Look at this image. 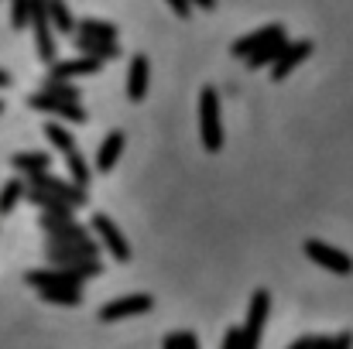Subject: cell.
Listing matches in <instances>:
<instances>
[{"label": "cell", "mask_w": 353, "mask_h": 349, "mask_svg": "<svg viewBox=\"0 0 353 349\" xmlns=\"http://www.w3.org/2000/svg\"><path fill=\"white\" fill-rule=\"evenodd\" d=\"M199 130H203V147L210 151V154H216V151H223V116H220V96H216V89L213 86H206L203 89V96H199Z\"/></svg>", "instance_id": "obj_1"}, {"label": "cell", "mask_w": 353, "mask_h": 349, "mask_svg": "<svg viewBox=\"0 0 353 349\" xmlns=\"http://www.w3.org/2000/svg\"><path fill=\"white\" fill-rule=\"evenodd\" d=\"M86 277H93L86 267H52V271H28L24 281L31 288H83Z\"/></svg>", "instance_id": "obj_2"}, {"label": "cell", "mask_w": 353, "mask_h": 349, "mask_svg": "<svg viewBox=\"0 0 353 349\" xmlns=\"http://www.w3.org/2000/svg\"><path fill=\"white\" fill-rule=\"evenodd\" d=\"M28 107L31 110H41V114H55L59 120H76V123H86V110L79 100H62L59 93L52 89H41V93H31L28 96Z\"/></svg>", "instance_id": "obj_3"}, {"label": "cell", "mask_w": 353, "mask_h": 349, "mask_svg": "<svg viewBox=\"0 0 353 349\" xmlns=\"http://www.w3.org/2000/svg\"><path fill=\"white\" fill-rule=\"evenodd\" d=\"M31 31H34L38 55H41L45 62H55V34H52V14H48V0H31Z\"/></svg>", "instance_id": "obj_4"}, {"label": "cell", "mask_w": 353, "mask_h": 349, "mask_svg": "<svg viewBox=\"0 0 353 349\" xmlns=\"http://www.w3.org/2000/svg\"><path fill=\"white\" fill-rule=\"evenodd\" d=\"M28 185L45 189V192H55L59 199L72 202L76 209H79V206H86V195H90V189H79L76 182H62V178L48 175V168H45V171H31V175H28Z\"/></svg>", "instance_id": "obj_5"}, {"label": "cell", "mask_w": 353, "mask_h": 349, "mask_svg": "<svg viewBox=\"0 0 353 349\" xmlns=\"http://www.w3.org/2000/svg\"><path fill=\"white\" fill-rule=\"evenodd\" d=\"M305 257L316 260L319 267L333 271V274H353L350 253H343V250H336V246H330V243H323V240H305Z\"/></svg>", "instance_id": "obj_6"}, {"label": "cell", "mask_w": 353, "mask_h": 349, "mask_svg": "<svg viewBox=\"0 0 353 349\" xmlns=\"http://www.w3.org/2000/svg\"><path fill=\"white\" fill-rule=\"evenodd\" d=\"M151 308H154L151 295H127V298H117V302H107L100 308V319L103 322H117V319H127V315H144Z\"/></svg>", "instance_id": "obj_7"}, {"label": "cell", "mask_w": 353, "mask_h": 349, "mask_svg": "<svg viewBox=\"0 0 353 349\" xmlns=\"http://www.w3.org/2000/svg\"><path fill=\"white\" fill-rule=\"evenodd\" d=\"M309 52H312V41L309 38H302V41H285V48L278 52V59L271 62V79L278 83V79H285L299 62H305L309 59Z\"/></svg>", "instance_id": "obj_8"}, {"label": "cell", "mask_w": 353, "mask_h": 349, "mask_svg": "<svg viewBox=\"0 0 353 349\" xmlns=\"http://www.w3.org/2000/svg\"><path fill=\"white\" fill-rule=\"evenodd\" d=\"M268 312H271V295L261 288V291H254V295H250L247 326H243V332H247V339H250L254 346L261 343V329H264V322H268Z\"/></svg>", "instance_id": "obj_9"}, {"label": "cell", "mask_w": 353, "mask_h": 349, "mask_svg": "<svg viewBox=\"0 0 353 349\" xmlns=\"http://www.w3.org/2000/svg\"><path fill=\"white\" fill-rule=\"evenodd\" d=\"M93 230L100 233V240H103V246L117 257L120 264H127L130 260V246H127V240L120 236V230H117V223L110 220V216H103V213H97L93 216Z\"/></svg>", "instance_id": "obj_10"}, {"label": "cell", "mask_w": 353, "mask_h": 349, "mask_svg": "<svg viewBox=\"0 0 353 349\" xmlns=\"http://www.w3.org/2000/svg\"><path fill=\"white\" fill-rule=\"evenodd\" d=\"M103 69V59L83 55V59H69V62H52L48 76L52 79H79V76H97Z\"/></svg>", "instance_id": "obj_11"}, {"label": "cell", "mask_w": 353, "mask_h": 349, "mask_svg": "<svg viewBox=\"0 0 353 349\" xmlns=\"http://www.w3.org/2000/svg\"><path fill=\"white\" fill-rule=\"evenodd\" d=\"M285 41H288V34H285V28L278 24V31H274V34H271L268 41H261V45H257V48H254V52L247 55V65H250V69L271 65V62L278 59V52L285 48Z\"/></svg>", "instance_id": "obj_12"}, {"label": "cell", "mask_w": 353, "mask_h": 349, "mask_svg": "<svg viewBox=\"0 0 353 349\" xmlns=\"http://www.w3.org/2000/svg\"><path fill=\"white\" fill-rule=\"evenodd\" d=\"M76 48H79L83 55H93V59H103V62H110V59H117L120 55L117 38H93V34H79V38H76Z\"/></svg>", "instance_id": "obj_13"}, {"label": "cell", "mask_w": 353, "mask_h": 349, "mask_svg": "<svg viewBox=\"0 0 353 349\" xmlns=\"http://www.w3.org/2000/svg\"><path fill=\"white\" fill-rule=\"evenodd\" d=\"M127 96H130V103H141V100L148 96V59H144V55H134V59H130Z\"/></svg>", "instance_id": "obj_14"}, {"label": "cell", "mask_w": 353, "mask_h": 349, "mask_svg": "<svg viewBox=\"0 0 353 349\" xmlns=\"http://www.w3.org/2000/svg\"><path fill=\"white\" fill-rule=\"evenodd\" d=\"M120 151H123V134H120V130H110V134L103 137V144H100V154H97V168H100V171H114V165H117Z\"/></svg>", "instance_id": "obj_15"}, {"label": "cell", "mask_w": 353, "mask_h": 349, "mask_svg": "<svg viewBox=\"0 0 353 349\" xmlns=\"http://www.w3.org/2000/svg\"><path fill=\"white\" fill-rule=\"evenodd\" d=\"M38 295L48 305H69V308L83 305V288H38Z\"/></svg>", "instance_id": "obj_16"}, {"label": "cell", "mask_w": 353, "mask_h": 349, "mask_svg": "<svg viewBox=\"0 0 353 349\" xmlns=\"http://www.w3.org/2000/svg\"><path fill=\"white\" fill-rule=\"evenodd\" d=\"M347 346H353L350 332H343V336H336V339H326V336H302V339L292 343V349H347Z\"/></svg>", "instance_id": "obj_17"}, {"label": "cell", "mask_w": 353, "mask_h": 349, "mask_svg": "<svg viewBox=\"0 0 353 349\" xmlns=\"http://www.w3.org/2000/svg\"><path fill=\"white\" fill-rule=\"evenodd\" d=\"M10 165H14L17 171L31 175V171H45V168L52 165V158H48L45 151H21V154H14V158H10Z\"/></svg>", "instance_id": "obj_18"}, {"label": "cell", "mask_w": 353, "mask_h": 349, "mask_svg": "<svg viewBox=\"0 0 353 349\" xmlns=\"http://www.w3.org/2000/svg\"><path fill=\"white\" fill-rule=\"evenodd\" d=\"M274 31H278V24H268V28H261V31L247 34V38H236L234 45H230V52H234L236 59H247V55H250V52H254V48L261 45V41H268V38H271Z\"/></svg>", "instance_id": "obj_19"}, {"label": "cell", "mask_w": 353, "mask_h": 349, "mask_svg": "<svg viewBox=\"0 0 353 349\" xmlns=\"http://www.w3.org/2000/svg\"><path fill=\"white\" fill-rule=\"evenodd\" d=\"M65 165H69V175H72V182H76L79 189H90V178H93V171H90L86 158L79 154V147L65 151Z\"/></svg>", "instance_id": "obj_20"}, {"label": "cell", "mask_w": 353, "mask_h": 349, "mask_svg": "<svg viewBox=\"0 0 353 349\" xmlns=\"http://www.w3.org/2000/svg\"><path fill=\"white\" fill-rule=\"evenodd\" d=\"M24 192H28V185H24V182H17V178H10V182L0 189V216H7V213L24 199Z\"/></svg>", "instance_id": "obj_21"}, {"label": "cell", "mask_w": 353, "mask_h": 349, "mask_svg": "<svg viewBox=\"0 0 353 349\" xmlns=\"http://www.w3.org/2000/svg\"><path fill=\"white\" fill-rule=\"evenodd\" d=\"M76 34H93V38H117V24L110 21H97V17H86L76 24Z\"/></svg>", "instance_id": "obj_22"}, {"label": "cell", "mask_w": 353, "mask_h": 349, "mask_svg": "<svg viewBox=\"0 0 353 349\" xmlns=\"http://www.w3.org/2000/svg\"><path fill=\"white\" fill-rule=\"evenodd\" d=\"M48 14H52V24H55L62 34L76 31V21H72V14H69L65 0H48Z\"/></svg>", "instance_id": "obj_23"}, {"label": "cell", "mask_w": 353, "mask_h": 349, "mask_svg": "<svg viewBox=\"0 0 353 349\" xmlns=\"http://www.w3.org/2000/svg\"><path fill=\"white\" fill-rule=\"evenodd\" d=\"M10 28L14 31L31 28V0H10Z\"/></svg>", "instance_id": "obj_24"}, {"label": "cell", "mask_w": 353, "mask_h": 349, "mask_svg": "<svg viewBox=\"0 0 353 349\" xmlns=\"http://www.w3.org/2000/svg\"><path fill=\"white\" fill-rule=\"evenodd\" d=\"M45 137L65 154V151H72L76 147V140H72V134L65 130V127H59V123H45Z\"/></svg>", "instance_id": "obj_25"}, {"label": "cell", "mask_w": 353, "mask_h": 349, "mask_svg": "<svg viewBox=\"0 0 353 349\" xmlns=\"http://www.w3.org/2000/svg\"><path fill=\"white\" fill-rule=\"evenodd\" d=\"M161 346L165 349H199V339L192 332H172V336L161 339Z\"/></svg>", "instance_id": "obj_26"}, {"label": "cell", "mask_w": 353, "mask_h": 349, "mask_svg": "<svg viewBox=\"0 0 353 349\" xmlns=\"http://www.w3.org/2000/svg\"><path fill=\"white\" fill-rule=\"evenodd\" d=\"M45 89H52V93H59L62 100H79V89L76 86H69V79H45Z\"/></svg>", "instance_id": "obj_27"}, {"label": "cell", "mask_w": 353, "mask_h": 349, "mask_svg": "<svg viewBox=\"0 0 353 349\" xmlns=\"http://www.w3.org/2000/svg\"><path fill=\"white\" fill-rule=\"evenodd\" d=\"M223 349H254V343L247 339V332H243V329H230V332H227V339H223Z\"/></svg>", "instance_id": "obj_28"}, {"label": "cell", "mask_w": 353, "mask_h": 349, "mask_svg": "<svg viewBox=\"0 0 353 349\" xmlns=\"http://www.w3.org/2000/svg\"><path fill=\"white\" fill-rule=\"evenodd\" d=\"M172 3V10L179 14V17H189L192 14V0H168Z\"/></svg>", "instance_id": "obj_29"}, {"label": "cell", "mask_w": 353, "mask_h": 349, "mask_svg": "<svg viewBox=\"0 0 353 349\" xmlns=\"http://www.w3.org/2000/svg\"><path fill=\"white\" fill-rule=\"evenodd\" d=\"M192 3H196L199 10H213V7H216V0H192Z\"/></svg>", "instance_id": "obj_30"}, {"label": "cell", "mask_w": 353, "mask_h": 349, "mask_svg": "<svg viewBox=\"0 0 353 349\" xmlns=\"http://www.w3.org/2000/svg\"><path fill=\"white\" fill-rule=\"evenodd\" d=\"M0 86H10V76H7L3 69H0Z\"/></svg>", "instance_id": "obj_31"}, {"label": "cell", "mask_w": 353, "mask_h": 349, "mask_svg": "<svg viewBox=\"0 0 353 349\" xmlns=\"http://www.w3.org/2000/svg\"><path fill=\"white\" fill-rule=\"evenodd\" d=\"M0 114H3V103H0Z\"/></svg>", "instance_id": "obj_32"}]
</instances>
